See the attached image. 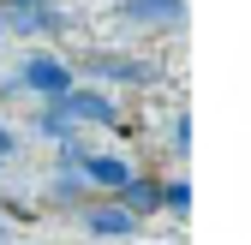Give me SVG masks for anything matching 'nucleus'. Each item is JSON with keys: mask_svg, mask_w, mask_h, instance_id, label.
I'll use <instances>...</instances> for the list:
<instances>
[{"mask_svg": "<svg viewBox=\"0 0 251 245\" xmlns=\"http://www.w3.org/2000/svg\"><path fill=\"white\" fill-rule=\"evenodd\" d=\"M78 126H114V132H126L120 126V108L102 96V90H60V96H48V114H42V132L48 138H72Z\"/></svg>", "mask_w": 251, "mask_h": 245, "instance_id": "obj_1", "label": "nucleus"}, {"mask_svg": "<svg viewBox=\"0 0 251 245\" xmlns=\"http://www.w3.org/2000/svg\"><path fill=\"white\" fill-rule=\"evenodd\" d=\"M114 12L132 30H174V24H185V0H120Z\"/></svg>", "mask_w": 251, "mask_h": 245, "instance_id": "obj_2", "label": "nucleus"}, {"mask_svg": "<svg viewBox=\"0 0 251 245\" xmlns=\"http://www.w3.org/2000/svg\"><path fill=\"white\" fill-rule=\"evenodd\" d=\"M144 216H132L126 203H96V209H84V227L96 233V239H132Z\"/></svg>", "mask_w": 251, "mask_h": 245, "instance_id": "obj_3", "label": "nucleus"}, {"mask_svg": "<svg viewBox=\"0 0 251 245\" xmlns=\"http://www.w3.org/2000/svg\"><path fill=\"white\" fill-rule=\"evenodd\" d=\"M24 90H36V96H60V90H72V72L60 66L54 54H36V60H24Z\"/></svg>", "mask_w": 251, "mask_h": 245, "instance_id": "obj_4", "label": "nucleus"}, {"mask_svg": "<svg viewBox=\"0 0 251 245\" xmlns=\"http://www.w3.org/2000/svg\"><path fill=\"white\" fill-rule=\"evenodd\" d=\"M78 168H84V186H96V192H120L126 179H132V168L114 162V156H84Z\"/></svg>", "mask_w": 251, "mask_h": 245, "instance_id": "obj_5", "label": "nucleus"}, {"mask_svg": "<svg viewBox=\"0 0 251 245\" xmlns=\"http://www.w3.org/2000/svg\"><path fill=\"white\" fill-rule=\"evenodd\" d=\"M120 203L126 209H132V216H155V209H162V186H155V179H126V186H120Z\"/></svg>", "mask_w": 251, "mask_h": 245, "instance_id": "obj_6", "label": "nucleus"}, {"mask_svg": "<svg viewBox=\"0 0 251 245\" xmlns=\"http://www.w3.org/2000/svg\"><path fill=\"white\" fill-rule=\"evenodd\" d=\"M90 72H108V78H132V84H150V60H126V54H96L90 60Z\"/></svg>", "mask_w": 251, "mask_h": 245, "instance_id": "obj_7", "label": "nucleus"}, {"mask_svg": "<svg viewBox=\"0 0 251 245\" xmlns=\"http://www.w3.org/2000/svg\"><path fill=\"white\" fill-rule=\"evenodd\" d=\"M162 203L185 221V209H192V186H185V179H168V186H162Z\"/></svg>", "mask_w": 251, "mask_h": 245, "instance_id": "obj_8", "label": "nucleus"}, {"mask_svg": "<svg viewBox=\"0 0 251 245\" xmlns=\"http://www.w3.org/2000/svg\"><path fill=\"white\" fill-rule=\"evenodd\" d=\"M6 156H12V132L0 126V162H6Z\"/></svg>", "mask_w": 251, "mask_h": 245, "instance_id": "obj_9", "label": "nucleus"}, {"mask_svg": "<svg viewBox=\"0 0 251 245\" xmlns=\"http://www.w3.org/2000/svg\"><path fill=\"white\" fill-rule=\"evenodd\" d=\"M0 6H42V0H0Z\"/></svg>", "mask_w": 251, "mask_h": 245, "instance_id": "obj_10", "label": "nucleus"}, {"mask_svg": "<svg viewBox=\"0 0 251 245\" xmlns=\"http://www.w3.org/2000/svg\"><path fill=\"white\" fill-rule=\"evenodd\" d=\"M0 239H6V227H0Z\"/></svg>", "mask_w": 251, "mask_h": 245, "instance_id": "obj_11", "label": "nucleus"}]
</instances>
